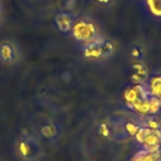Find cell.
<instances>
[{"label": "cell", "mask_w": 161, "mask_h": 161, "mask_svg": "<svg viewBox=\"0 0 161 161\" xmlns=\"http://www.w3.org/2000/svg\"><path fill=\"white\" fill-rule=\"evenodd\" d=\"M137 143L141 145L143 150L147 152H158L161 143V130H150L147 127L141 126L137 133L133 136Z\"/></svg>", "instance_id": "1"}, {"label": "cell", "mask_w": 161, "mask_h": 161, "mask_svg": "<svg viewBox=\"0 0 161 161\" xmlns=\"http://www.w3.org/2000/svg\"><path fill=\"white\" fill-rule=\"evenodd\" d=\"M114 50V47L112 42L103 39V38H97L96 40L86 44L84 47V57L88 59H104L112 55Z\"/></svg>", "instance_id": "2"}, {"label": "cell", "mask_w": 161, "mask_h": 161, "mask_svg": "<svg viewBox=\"0 0 161 161\" xmlns=\"http://www.w3.org/2000/svg\"><path fill=\"white\" fill-rule=\"evenodd\" d=\"M72 34L75 40L84 44H88L98 38V31L96 25L92 21H86L82 19L74 21L72 28Z\"/></svg>", "instance_id": "3"}, {"label": "cell", "mask_w": 161, "mask_h": 161, "mask_svg": "<svg viewBox=\"0 0 161 161\" xmlns=\"http://www.w3.org/2000/svg\"><path fill=\"white\" fill-rule=\"evenodd\" d=\"M148 91L146 84H133L132 87H128L123 92V99L128 107H131L136 101L138 99H146L148 98Z\"/></svg>", "instance_id": "4"}, {"label": "cell", "mask_w": 161, "mask_h": 161, "mask_svg": "<svg viewBox=\"0 0 161 161\" xmlns=\"http://www.w3.org/2000/svg\"><path fill=\"white\" fill-rule=\"evenodd\" d=\"M131 80L133 84H146L148 80V69L142 62L131 65Z\"/></svg>", "instance_id": "5"}, {"label": "cell", "mask_w": 161, "mask_h": 161, "mask_svg": "<svg viewBox=\"0 0 161 161\" xmlns=\"http://www.w3.org/2000/svg\"><path fill=\"white\" fill-rule=\"evenodd\" d=\"M55 24L60 31L68 33V31H72L74 20L69 13H58L55 15Z\"/></svg>", "instance_id": "6"}, {"label": "cell", "mask_w": 161, "mask_h": 161, "mask_svg": "<svg viewBox=\"0 0 161 161\" xmlns=\"http://www.w3.org/2000/svg\"><path fill=\"white\" fill-rule=\"evenodd\" d=\"M146 87L150 97L160 98L161 97V74H155L151 78H148Z\"/></svg>", "instance_id": "7"}, {"label": "cell", "mask_w": 161, "mask_h": 161, "mask_svg": "<svg viewBox=\"0 0 161 161\" xmlns=\"http://www.w3.org/2000/svg\"><path fill=\"white\" fill-rule=\"evenodd\" d=\"M0 59L4 63H13L16 59V50L10 43H3L0 45Z\"/></svg>", "instance_id": "8"}, {"label": "cell", "mask_w": 161, "mask_h": 161, "mask_svg": "<svg viewBox=\"0 0 161 161\" xmlns=\"http://www.w3.org/2000/svg\"><path fill=\"white\" fill-rule=\"evenodd\" d=\"M161 158V153L158 152H147L146 150L141 148L137 151L130 161H158Z\"/></svg>", "instance_id": "9"}, {"label": "cell", "mask_w": 161, "mask_h": 161, "mask_svg": "<svg viewBox=\"0 0 161 161\" xmlns=\"http://www.w3.org/2000/svg\"><path fill=\"white\" fill-rule=\"evenodd\" d=\"M148 98H150V97H148ZM148 98L136 101L130 108H131L135 113H137L138 116H141V117L148 116Z\"/></svg>", "instance_id": "10"}, {"label": "cell", "mask_w": 161, "mask_h": 161, "mask_svg": "<svg viewBox=\"0 0 161 161\" xmlns=\"http://www.w3.org/2000/svg\"><path fill=\"white\" fill-rule=\"evenodd\" d=\"M146 5L153 16L161 18V0H146Z\"/></svg>", "instance_id": "11"}, {"label": "cell", "mask_w": 161, "mask_h": 161, "mask_svg": "<svg viewBox=\"0 0 161 161\" xmlns=\"http://www.w3.org/2000/svg\"><path fill=\"white\" fill-rule=\"evenodd\" d=\"M161 109V104L158 98L156 97H150L148 98V114H156Z\"/></svg>", "instance_id": "12"}, {"label": "cell", "mask_w": 161, "mask_h": 161, "mask_svg": "<svg viewBox=\"0 0 161 161\" xmlns=\"http://www.w3.org/2000/svg\"><path fill=\"white\" fill-rule=\"evenodd\" d=\"M130 54H131V57H132L135 60L140 62V60H142L143 57H145V50H143V48H142L141 45H133V47L131 48Z\"/></svg>", "instance_id": "13"}, {"label": "cell", "mask_w": 161, "mask_h": 161, "mask_svg": "<svg viewBox=\"0 0 161 161\" xmlns=\"http://www.w3.org/2000/svg\"><path fill=\"white\" fill-rule=\"evenodd\" d=\"M140 127H141V126H138L137 123H135V122H132V121H128V122L125 123V131H126V133H127L128 136H135V135L137 133V131H138Z\"/></svg>", "instance_id": "14"}, {"label": "cell", "mask_w": 161, "mask_h": 161, "mask_svg": "<svg viewBox=\"0 0 161 161\" xmlns=\"http://www.w3.org/2000/svg\"><path fill=\"white\" fill-rule=\"evenodd\" d=\"M55 133H57V128L52 123H47V125H44L42 127V135L45 136V137H48V138L53 137Z\"/></svg>", "instance_id": "15"}, {"label": "cell", "mask_w": 161, "mask_h": 161, "mask_svg": "<svg viewBox=\"0 0 161 161\" xmlns=\"http://www.w3.org/2000/svg\"><path fill=\"white\" fill-rule=\"evenodd\" d=\"M30 151H31V147H30V145L28 142L23 141V142L19 143V152H20V155L23 157H29L30 156Z\"/></svg>", "instance_id": "16"}, {"label": "cell", "mask_w": 161, "mask_h": 161, "mask_svg": "<svg viewBox=\"0 0 161 161\" xmlns=\"http://www.w3.org/2000/svg\"><path fill=\"white\" fill-rule=\"evenodd\" d=\"M142 126H143V127H147V128H150V130H161L160 122H158L157 119L152 118V117L147 118V119H146V122H145Z\"/></svg>", "instance_id": "17"}, {"label": "cell", "mask_w": 161, "mask_h": 161, "mask_svg": "<svg viewBox=\"0 0 161 161\" xmlns=\"http://www.w3.org/2000/svg\"><path fill=\"white\" fill-rule=\"evenodd\" d=\"M111 128H109V126L108 125H106V123H101V126H99V133L103 136V137H109L111 136Z\"/></svg>", "instance_id": "18"}, {"label": "cell", "mask_w": 161, "mask_h": 161, "mask_svg": "<svg viewBox=\"0 0 161 161\" xmlns=\"http://www.w3.org/2000/svg\"><path fill=\"white\" fill-rule=\"evenodd\" d=\"M98 1H99V3H102V4H108L111 0H98Z\"/></svg>", "instance_id": "19"}, {"label": "cell", "mask_w": 161, "mask_h": 161, "mask_svg": "<svg viewBox=\"0 0 161 161\" xmlns=\"http://www.w3.org/2000/svg\"><path fill=\"white\" fill-rule=\"evenodd\" d=\"M158 101H160V104H161V97H160V98H158Z\"/></svg>", "instance_id": "20"}, {"label": "cell", "mask_w": 161, "mask_h": 161, "mask_svg": "<svg viewBox=\"0 0 161 161\" xmlns=\"http://www.w3.org/2000/svg\"><path fill=\"white\" fill-rule=\"evenodd\" d=\"M160 153H161V143H160Z\"/></svg>", "instance_id": "21"}, {"label": "cell", "mask_w": 161, "mask_h": 161, "mask_svg": "<svg viewBox=\"0 0 161 161\" xmlns=\"http://www.w3.org/2000/svg\"><path fill=\"white\" fill-rule=\"evenodd\" d=\"M158 161H161V158H160V160H158Z\"/></svg>", "instance_id": "22"}]
</instances>
